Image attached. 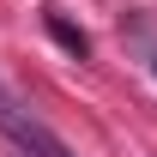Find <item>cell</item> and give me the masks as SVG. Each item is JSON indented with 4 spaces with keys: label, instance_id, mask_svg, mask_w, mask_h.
Here are the masks:
<instances>
[{
    "label": "cell",
    "instance_id": "cell-2",
    "mask_svg": "<svg viewBox=\"0 0 157 157\" xmlns=\"http://www.w3.org/2000/svg\"><path fill=\"white\" fill-rule=\"evenodd\" d=\"M42 24H48V36H55L60 48L73 55V60H85V55H91V36H85V30H78L73 18H60V12H48V18H42Z\"/></svg>",
    "mask_w": 157,
    "mask_h": 157
},
{
    "label": "cell",
    "instance_id": "cell-1",
    "mask_svg": "<svg viewBox=\"0 0 157 157\" xmlns=\"http://www.w3.org/2000/svg\"><path fill=\"white\" fill-rule=\"evenodd\" d=\"M0 133L12 139L24 157H73V151H67V145H60V139L18 103V97H12V91H6V85H0Z\"/></svg>",
    "mask_w": 157,
    "mask_h": 157
}]
</instances>
